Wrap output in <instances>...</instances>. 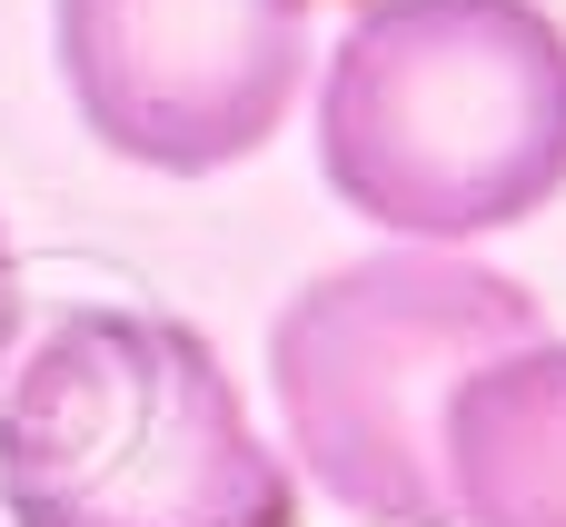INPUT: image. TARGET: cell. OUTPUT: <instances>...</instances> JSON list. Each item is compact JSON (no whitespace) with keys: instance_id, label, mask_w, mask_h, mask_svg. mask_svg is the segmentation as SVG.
I'll use <instances>...</instances> for the list:
<instances>
[{"instance_id":"6da1fadb","label":"cell","mask_w":566,"mask_h":527,"mask_svg":"<svg viewBox=\"0 0 566 527\" xmlns=\"http://www.w3.org/2000/svg\"><path fill=\"white\" fill-rule=\"evenodd\" d=\"M10 527H298L219 349L169 309H50L0 369Z\"/></svg>"},{"instance_id":"7a4b0ae2","label":"cell","mask_w":566,"mask_h":527,"mask_svg":"<svg viewBox=\"0 0 566 527\" xmlns=\"http://www.w3.org/2000/svg\"><path fill=\"white\" fill-rule=\"evenodd\" d=\"M318 169L428 249L537 219L566 189V30L537 0H368L318 80Z\"/></svg>"},{"instance_id":"3957f363","label":"cell","mask_w":566,"mask_h":527,"mask_svg":"<svg viewBox=\"0 0 566 527\" xmlns=\"http://www.w3.org/2000/svg\"><path fill=\"white\" fill-rule=\"evenodd\" d=\"M547 339L537 289L458 249H378L318 269L269 319V389L298 468L368 527H458L448 399L468 369Z\"/></svg>"},{"instance_id":"277c9868","label":"cell","mask_w":566,"mask_h":527,"mask_svg":"<svg viewBox=\"0 0 566 527\" xmlns=\"http://www.w3.org/2000/svg\"><path fill=\"white\" fill-rule=\"evenodd\" d=\"M318 0H60V80L80 120L169 179L229 169L279 140L308 80Z\"/></svg>"},{"instance_id":"5b68a950","label":"cell","mask_w":566,"mask_h":527,"mask_svg":"<svg viewBox=\"0 0 566 527\" xmlns=\"http://www.w3.org/2000/svg\"><path fill=\"white\" fill-rule=\"evenodd\" d=\"M458 527H566V339H527L448 399Z\"/></svg>"},{"instance_id":"8992f818","label":"cell","mask_w":566,"mask_h":527,"mask_svg":"<svg viewBox=\"0 0 566 527\" xmlns=\"http://www.w3.org/2000/svg\"><path fill=\"white\" fill-rule=\"evenodd\" d=\"M10 349H20V259L0 239V369H10Z\"/></svg>"}]
</instances>
